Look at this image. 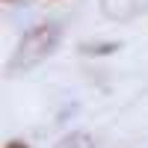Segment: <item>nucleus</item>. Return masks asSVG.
Returning <instances> with one entry per match:
<instances>
[{
    "label": "nucleus",
    "mask_w": 148,
    "mask_h": 148,
    "mask_svg": "<svg viewBox=\"0 0 148 148\" xmlns=\"http://www.w3.org/2000/svg\"><path fill=\"white\" fill-rule=\"evenodd\" d=\"M119 51V45L116 42H101V45H80V53L83 56H110V53H116Z\"/></svg>",
    "instance_id": "obj_4"
},
{
    "label": "nucleus",
    "mask_w": 148,
    "mask_h": 148,
    "mask_svg": "<svg viewBox=\"0 0 148 148\" xmlns=\"http://www.w3.org/2000/svg\"><path fill=\"white\" fill-rule=\"evenodd\" d=\"M59 42H62V24H56V21H47V24H39V27L27 30L24 39L18 42L15 53H12V59H9V74L33 71L59 47Z\"/></svg>",
    "instance_id": "obj_1"
},
{
    "label": "nucleus",
    "mask_w": 148,
    "mask_h": 148,
    "mask_svg": "<svg viewBox=\"0 0 148 148\" xmlns=\"http://www.w3.org/2000/svg\"><path fill=\"white\" fill-rule=\"evenodd\" d=\"M101 12L110 21L127 24L133 18L148 15V0H101Z\"/></svg>",
    "instance_id": "obj_2"
},
{
    "label": "nucleus",
    "mask_w": 148,
    "mask_h": 148,
    "mask_svg": "<svg viewBox=\"0 0 148 148\" xmlns=\"http://www.w3.org/2000/svg\"><path fill=\"white\" fill-rule=\"evenodd\" d=\"M6 3H24V0H6Z\"/></svg>",
    "instance_id": "obj_6"
},
{
    "label": "nucleus",
    "mask_w": 148,
    "mask_h": 148,
    "mask_svg": "<svg viewBox=\"0 0 148 148\" xmlns=\"http://www.w3.org/2000/svg\"><path fill=\"white\" fill-rule=\"evenodd\" d=\"M56 148H95V139L89 136V133H83V130H74V133H68V136L59 139Z\"/></svg>",
    "instance_id": "obj_3"
},
{
    "label": "nucleus",
    "mask_w": 148,
    "mask_h": 148,
    "mask_svg": "<svg viewBox=\"0 0 148 148\" xmlns=\"http://www.w3.org/2000/svg\"><path fill=\"white\" fill-rule=\"evenodd\" d=\"M6 148H30V145L21 142V139H12V142H6Z\"/></svg>",
    "instance_id": "obj_5"
}]
</instances>
